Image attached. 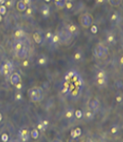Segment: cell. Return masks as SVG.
<instances>
[{
	"label": "cell",
	"mask_w": 123,
	"mask_h": 142,
	"mask_svg": "<svg viewBox=\"0 0 123 142\" xmlns=\"http://www.w3.org/2000/svg\"><path fill=\"white\" fill-rule=\"evenodd\" d=\"M14 69V65L10 61H7L5 63H2L0 65V74L8 76V74H10Z\"/></svg>",
	"instance_id": "1"
},
{
	"label": "cell",
	"mask_w": 123,
	"mask_h": 142,
	"mask_svg": "<svg viewBox=\"0 0 123 142\" xmlns=\"http://www.w3.org/2000/svg\"><path fill=\"white\" fill-rule=\"evenodd\" d=\"M93 17L90 14H83V15L80 18V22H81V25L83 27V28H90L93 24Z\"/></svg>",
	"instance_id": "2"
},
{
	"label": "cell",
	"mask_w": 123,
	"mask_h": 142,
	"mask_svg": "<svg viewBox=\"0 0 123 142\" xmlns=\"http://www.w3.org/2000/svg\"><path fill=\"white\" fill-rule=\"evenodd\" d=\"M19 137L22 142L28 141L30 138V133L27 128H21L19 130Z\"/></svg>",
	"instance_id": "3"
},
{
	"label": "cell",
	"mask_w": 123,
	"mask_h": 142,
	"mask_svg": "<svg viewBox=\"0 0 123 142\" xmlns=\"http://www.w3.org/2000/svg\"><path fill=\"white\" fill-rule=\"evenodd\" d=\"M38 88L39 87H34L28 91V95L29 98L32 101L36 102V98H37V92H38Z\"/></svg>",
	"instance_id": "4"
},
{
	"label": "cell",
	"mask_w": 123,
	"mask_h": 142,
	"mask_svg": "<svg viewBox=\"0 0 123 142\" xmlns=\"http://www.w3.org/2000/svg\"><path fill=\"white\" fill-rule=\"evenodd\" d=\"M21 81V75L19 73H12L10 76V83L12 84L13 86H16L18 83H20Z\"/></svg>",
	"instance_id": "5"
},
{
	"label": "cell",
	"mask_w": 123,
	"mask_h": 142,
	"mask_svg": "<svg viewBox=\"0 0 123 142\" xmlns=\"http://www.w3.org/2000/svg\"><path fill=\"white\" fill-rule=\"evenodd\" d=\"M78 77H79V74H78L77 71L69 70V72H67L66 75H65L64 80L65 81H69V79H76V78H78Z\"/></svg>",
	"instance_id": "6"
},
{
	"label": "cell",
	"mask_w": 123,
	"mask_h": 142,
	"mask_svg": "<svg viewBox=\"0 0 123 142\" xmlns=\"http://www.w3.org/2000/svg\"><path fill=\"white\" fill-rule=\"evenodd\" d=\"M28 53H29L28 48H27V47L24 45L22 47V49H21V50H20L18 53H17V55H18V56L20 57V58L24 59V58H26V57L28 56Z\"/></svg>",
	"instance_id": "7"
},
{
	"label": "cell",
	"mask_w": 123,
	"mask_h": 142,
	"mask_svg": "<svg viewBox=\"0 0 123 142\" xmlns=\"http://www.w3.org/2000/svg\"><path fill=\"white\" fill-rule=\"evenodd\" d=\"M95 55L96 57H98V58H104L102 44H98V45L95 48Z\"/></svg>",
	"instance_id": "8"
},
{
	"label": "cell",
	"mask_w": 123,
	"mask_h": 142,
	"mask_svg": "<svg viewBox=\"0 0 123 142\" xmlns=\"http://www.w3.org/2000/svg\"><path fill=\"white\" fill-rule=\"evenodd\" d=\"M41 14L43 15V17H44V18H47V17L50 15V8H49V6L44 5L43 7H42Z\"/></svg>",
	"instance_id": "9"
},
{
	"label": "cell",
	"mask_w": 123,
	"mask_h": 142,
	"mask_svg": "<svg viewBox=\"0 0 123 142\" xmlns=\"http://www.w3.org/2000/svg\"><path fill=\"white\" fill-rule=\"evenodd\" d=\"M23 46H24V43H22L21 40H17L13 44V47H14V50L16 51V53H18L21 49H22Z\"/></svg>",
	"instance_id": "10"
},
{
	"label": "cell",
	"mask_w": 123,
	"mask_h": 142,
	"mask_svg": "<svg viewBox=\"0 0 123 142\" xmlns=\"http://www.w3.org/2000/svg\"><path fill=\"white\" fill-rule=\"evenodd\" d=\"M88 105H89V108L92 110V111H96V110L98 109L99 103H98V101H96V100H91V101H89Z\"/></svg>",
	"instance_id": "11"
},
{
	"label": "cell",
	"mask_w": 123,
	"mask_h": 142,
	"mask_svg": "<svg viewBox=\"0 0 123 142\" xmlns=\"http://www.w3.org/2000/svg\"><path fill=\"white\" fill-rule=\"evenodd\" d=\"M16 8H17V9H18L20 12H23V11L26 10L27 7H26V5L23 3L22 0H20V1H18L17 4H16Z\"/></svg>",
	"instance_id": "12"
},
{
	"label": "cell",
	"mask_w": 123,
	"mask_h": 142,
	"mask_svg": "<svg viewBox=\"0 0 123 142\" xmlns=\"http://www.w3.org/2000/svg\"><path fill=\"white\" fill-rule=\"evenodd\" d=\"M24 36H25V32L21 29H19L15 31V38L17 40H22L24 38Z\"/></svg>",
	"instance_id": "13"
},
{
	"label": "cell",
	"mask_w": 123,
	"mask_h": 142,
	"mask_svg": "<svg viewBox=\"0 0 123 142\" xmlns=\"http://www.w3.org/2000/svg\"><path fill=\"white\" fill-rule=\"evenodd\" d=\"M34 41L36 43H38V44H40V43H43V37H42V34L39 32H35L34 33Z\"/></svg>",
	"instance_id": "14"
},
{
	"label": "cell",
	"mask_w": 123,
	"mask_h": 142,
	"mask_svg": "<svg viewBox=\"0 0 123 142\" xmlns=\"http://www.w3.org/2000/svg\"><path fill=\"white\" fill-rule=\"evenodd\" d=\"M94 115H95V113L91 109L86 110L84 113V118L86 120H92L93 118H94Z\"/></svg>",
	"instance_id": "15"
},
{
	"label": "cell",
	"mask_w": 123,
	"mask_h": 142,
	"mask_svg": "<svg viewBox=\"0 0 123 142\" xmlns=\"http://www.w3.org/2000/svg\"><path fill=\"white\" fill-rule=\"evenodd\" d=\"M61 42L60 41V37H59L58 34H53V36L51 37V39H50V43H52V44H57V43H59Z\"/></svg>",
	"instance_id": "16"
},
{
	"label": "cell",
	"mask_w": 123,
	"mask_h": 142,
	"mask_svg": "<svg viewBox=\"0 0 123 142\" xmlns=\"http://www.w3.org/2000/svg\"><path fill=\"white\" fill-rule=\"evenodd\" d=\"M55 5L59 8H62L65 7V4H66V0H54Z\"/></svg>",
	"instance_id": "17"
},
{
	"label": "cell",
	"mask_w": 123,
	"mask_h": 142,
	"mask_svg": "<svg viewBox=\"0 0 123 142\" xmlns=\"http://www.w3.org/2000/svg\"><path fill=\"white\" fill-rule=\"evenodd\" d=\"M106 42H107L109 44H115L116 43L115 36L113 35V34H108V35L106 36Z\"/></svg>",
	"instance_id": "18"
},
{
	"label": "cell",
	"mask_w": 123,
	"mask_h": 142,
	"mask_svg": "<svg viewBox=\"0 0 123 142\" xmlns=\"http://www.w3.org/2000/svg\"><path fill=\"white\" fill-rule=\"evenodd\" d=\"M74 110L73 109H69V110H67V112H66V114H65V116L67 117L68 119H71L72 117L74 116Z\"/></svg>",
	"instance_id": "19"
},
{
	"label": "cell",
	"mask_w": 123,
	"mask_h": 142,
	"mask_svg": "<svg viewBox=\"0 0 123 142\" xmlns=\"http://www.w3.org/2000/svg\"><path fill=\"white\" fill-rule=\"evenodd\" d=\"M43 96H44L43 90H42V88H40V87H39V88H38V92H37V98H36V102H38V101H42V99H43Z\"/></svg>",
	"instance_id": "20"
},
{
	"label": "cell",
	"mask_w": 123,
	"mask_h": 142,
	"mask_svg": "<svg viewBox=\"0 0 123 142\" xmlns=\"http://www.w3.org/2000/svg\"><path fill=\"white\" fill-rule=\"evenodd\" d=\"M67 30L69 33H71L72 35H73V34L77 31V27H76L75 25H69L67 28Z\"/></svg>",
	"instance_id": "21"
},
{
	"label": "cell",
	"mask_w": 123,
	"mask_h": 142,
	"mask_svg": "<svg viewBox=\"0 0 123 142\" xmlns=\"http://www.w3.org/2000/svg\"><path fill=\"white\" fill-rule=\"evenodd\" d=\"M38 64L40 66H45L46 64H47V58H46L45 56H42L40 57L38 60Z\"/></svg>",
	"instance_id": "22"
},
{
	"label": "cell",
	"mask_w": 123,
	"mask_h": 142,
	"mask_svg": "<svg viewBox=\"0 0 123 142\" xmlns=\"http://www.w3.org/2000/svg\"><path fill=\"white\" fill-rule=\"evenodd\" d=\"M31 136L34 139H37L39 137V131L37 129H33L31 132Z\"/></svg>",
	"instance_id": "23"
},
{
	"label": "cell",
	"mask_w": 123,
	"mask_h": 142,
	"mask_svg": "<svg viewBox=\"0 0 123 142\" xmlns=\"http://www.w3.org/2000/svg\"><path fill=\"white\" fill-rule=\"evenodd\" d=\"M105 78H106V75H105V71L104 70L98 71L97 75H96V79H105Z\"/></svg>",
	"instance_id": "24"
},
{
	"label": "cell",
	"mask_w": 123,
	"mask_h": 142,
	"mask_svg": "<svg viewBox=\"0 0 123 142\" xmlns=\"http://www.w3.org/2000/svg\"><path fill=\"white\" fill-rule=\"evenodd\" d=\"M120 20V16L118 12H114L111 16V20L112 21H117V20Z\"/></svg>",
	"instance_id": "25"
},
{
	"label": "cell",
	"mask_w": 123,
	"mask_h": 142,
	"mask_svg": "<svg viewBox=\"0 0 123 142\" xmlns=\"http://www.w3.org/2000/svg\"><path fill=\"white\" fill-rule=\"evenodd\" d=\"M108 2L111 6H114V7H118L119 4H120L121 0H108Z\"/></svg>",
	"instance_id": "26"
},
{
	"label": "cell",
	"mask_w": 123,
	"mask_h": 142,
	"mask_svg": "<svg viewBox=\"0 0 123 142\" xmlns=\"http://www.w3.org/2000/svg\"><path fill=\"white\" fill-rule=\"evenodd\" d=\"M74 115L77 117L78 119H81V118L83 116V113H82V111H81V110H77V111L74 112Z\"/></svg>",
	"instance_id": "27"
},
{
	"label": "cell",
	"mask_w": 123,
	"mask_h": 142,
	"mask_svg": "<svg viewBox=\"0 0 123 142\" xmlns=\"http://www.w3.org/2000/svg\"><path fill=\"white\" fill-rule=\"evenodd\" d=\"M7 13V7L5 5H0V14L2 16L6 15Z\"/></svg>",
	"instance_id": "28"
},
{
	"label": "cell",
	"mask_w": 123,
	"mask_h": 142,
	"mask_svg": "<svg viewBox=\"0 0 123 142\" xmlns=\"http://www.w3.org/2000/svg\"><path fill=\"white\" fill-rule=\"evenodd\" d=\"M8 139H9V137H8V135L7 134V133H3V134L1 135V140H2L3 142H8Z\"/></svg>",
	"instance_id": "29"
},
{
	"label": "cell",
	"mask_w": 123,
	"mask_h": 142,
	"mask_svg": "<svg viewBox=\"0 0 123 142\" xmlns=\"http://www.w3.org/2000/svg\"><path fill=\"white\" fill-rule=\"evenodd\" d=\"M74 133H75V136L77 137H81L82 136V129L80 128V127H76V128H74Z\"/></svg>",
	"instance_id": "30"
},
{
	"label": "cell",
	"mask_w": 123,
	"mask_h": 142,
	"mask_svg": "<svg viewBox=\"0 0 123 142\" xmlns=\"http://www.w3.org/2000/svg\"><path fill=\"white\" fill-rule=\"evenodd\" d=\"M106 83V78L105 79H97V84L99 86H103Z\"/></svg>",
	"instance_id": "31"
},
{
	"label": "cell",
	"mask_w": 123,
	"mask_h": 142,
	"mask_svg": "<svg viewBox=\"0 0 123 142\" xmlns=\"http://www.w3.org/2000/svg\"><path fill=\"white\" fill-rule=\"evenodd\" d=\"M76 85L79 87H82V85H83V80H82V79L81 78V77H78L77 78V81H76Z\"/></svg>",
	"instance_id": "32"
},
{
	"label": "cell",
	"mask_w": 123,
	"mask_h": 142,
	"mask_svg": "<svg viewBox=\"0 0 123 142\" xmlns=\"http://www.w3.org/2000/svg\"><path fill=\"white\" fill-rule=\"evenodd\" d=\"M81 58H82V53H81V52H77V53H75V55H74L75 60H80Z\"/></svg>",
	"instance_id": "33"
},
{
	"label": "cell",
	"mask_w": 123,
	"mask_h": 142,
	"mask_svg": "<svg viewBox=\"0 0 123 142\" xmlns=\"http://www.w3.org/2000/svg\"><path fill=\"white\" fill-rule=\"evenodd\" d=\"M5 4L7 5V7H8V8H11V7L13 6V4H14V0H7Z\"/></svg>",
	"instance_id": "34"
},
{
	"label": "cell",
	"mask_w": 123,
	"mask_h": 142,
	"mask_svg": "<svg viewBox=\"0 0 123 142\" xmlns=\"http://www.w3.org/2000/svg\"><path fill=\"white\" fill-rule=\"evenodd\" d=\"M97 31H98L97 26L94 25V26H92V27H91V32H92V33L95 34V33H97Z\"/></svg>",
	"instance_id": "35"
},
{
	"label": "cell",
	"mask_w": 123,
	"mask_h": 142,
	"mask_svg": "<svg viewBox=\"0 0 123 142\" xmlns=\"http://www.w3.org/2000/svg\"><path fill=\"white\" fill-rule=\"evenodd\" d=\"M103 55H104V58H105V56H107V55H108L107 48H106L105 46H104V45H103Z\"/></svg>",
	"instance_id": "36"
},
{
	"label": "cell",
	"mask_w": 123,
	"mask_h": 142,
	"mask_svg": "<svg viewBox=\"0 0 123 142\" xmlns=\"http://www.w3.org/2000/svg\"><path fill=\"white\" fill-rule=\"evenodd\" d=\"M37 130H41V131H44L45 130V127L43 126V124L42 123H40V124L37 125Z\"/></svg>",
	"instance_id": "37"
},
{
	"label": "cell",
	"mask_w": 123,
	"mask_h": 142,
	"mask_svg": "<svg viewBox=\"0 0 123 142\" xmlns=\"http://www.w3.org/2000/svg\"><path fill=\"white\" fill-rule=\"evenodd\" d=\"M15 100H16V101H21V100H22V94L20 93V92H19V93L16 94Z\"/></svg>",
	"instance_id": "38"
},
{
	"label": "cell",
	"mask_w": 123,
	"mask_h": 142,
	"mask_svg": "<svg viewBox=\"0 0 123 142\" xmlns=\"http://www.w3.org/2000/svg\"><path fill=\"white\" fill-rule=\"evenodd\" d=\"M116 85H117V88L118 89H122V81L121 80H118L117 82H116Z\"/></svg>",
	"instance_id": "39"
},
{
	"label": "cell",
	"mask_w": 123,
	"mask_h": 142,
	"mask_svg": "<svg viewBox=\"0 0 123 142\" xmlns=\"http://www.w3.org/2000/svg\"><path fill=\"white\" fill-rule=\"evenodd\" d=\"M26 15L27 16H30V15H32V13H33V9H32V8H30L29 7L28 8H26Z\"/></svg>",
	"instance_id": "40"
},
{
	"label": "cell",
	"mask_w": 123,
	"mask_h": 142,
	"mask_svg": "<svg viewBox=\"0 0 123 142\" xmlns=\"http://www.w3.org/2000/svg\"><path fill=\"white\" fill-rule=\"evenodd\" d=\"M111 133H112V134H117V133H118V127H113L112 128H111Z\"/></svg>",
	"instance_id": "41"
},
{
	"label": "cell",
	"mask_w": 123,
	"mask_h": 142,
	"mask_svg": "<svg viewBox=\"0 0 123 142\" xmlns=\"http://www.w3.org/2000/svg\"><path fill=\"white\" fill-rule=\"evenodd\" d=\"M65 7H66L68 9H70V8H72V4L70 2H66V4H65Z\"/></svg>",
	"instance_id": "42"
},
{
	"label": "cell",
	"mask_w": 123,
	"mask_h": 142,
	"mask_svg": "<svg viewBox=\"0 0 123 142\" xmlns=\"http://www.w3.org/2000/svg\"><path fill=\"white\" fill-rule=\"evenodd\" d=\"M22 1H23V3L26 5V7H27V6H30L31 5V3H32V0H22Z\"/></svg>",
	"instance_id": "43"
},
{
	"label": "cell",
	"mask_w": 123,
	"mask_h": 142,
	"mask_svg": "<svg viewBox=\"0 0 123 142\" xmlns=\"http://www.w3.org/2000/svg\"><path fill=\"white\" fill-rule=\"evenodd\" d=\"M42 124H43V126H44V127H45V128H46V127H48V125H49V122L47 121V120H44V121H43V122H42Z\"/></svg>",
	"instance_id": "44"
},
{
	"label": "cell",
	"mask_w": 123,
	"mask_h": 142,
	"mask_svg": "<svg viewBox=\"0 0 123 142\" xmlns=\"http://www.w3.org/2000/svg\"><path fill=\"white\" fill-rule=\"evenodd\" d=\"M22 66H25V67H27V66H29V61L27 60H24L22 62Z\"/></svg>",
	"instance_id": "45"
},
{
	"label": "cell",
	"mask_w": 123,
	"mask_h": 142,
	"mask_svg": "<svg viewBox=\"0 0 123 142\" xmlns=\"http://www.w3.org/2000/svg\"><path fill=\"white\" fill-rule=\"evenodd\" d=\"M45 36H46V38L50 40V39H51V37L53 36V33H52V32H47V33H46V35H45Z\"/></svg>",
	"instance_id": "46"
},
{
	"label": "cell",
	"mask_w": 123,
	"mask_h": 142,
	"mask_svg": "<svg viewBox=\"0 0 123 142\" xmlns=\"http://www.w3.org/2000/svg\"><path fill=\"white\" fill-rule=\"evenodd\" d=\"M70 136H71L72 138H78V137H76V136H75L74 130H73V129H72V130H71V132H70Z\"/></svg>",
	"instance_id": "47"
},
{
	"label": "cell",
	"mask_w": 123,
	"mask_h": 142,
	"mask_svg": "<svg viewBox=\"0 0 123 142\" xmlns=\"http://www.w3.org/2000/svg\"><path fill=\"white\" fill-rule=\"evenodd\" d=\"M16 88H17L18 90H21V89H22V84H21V82H20V83H18L17 85H16Z\"/></svg>",
	"instance_id": "48"
},
{
	"label": "cell",
	"mask_w": 123,
	"mask_h": 142,
	"mask_svg": "<svg viewBox=\"0 0 123 142\" xmlns=\"http://www.w3.org/2000/svg\"><path fill=\"white\" fill-rule=\"evenodd\" d=\"M117 101H118V102H121V101H122V96H120V95L117 96Z\"/></svg>",
	"instance_id": "49"
},
{
	"label": "cell",
	"mask_w": 123,
	"mask_h": 142,
	"mask_svg": "<svg viewBox=\"0 0 123 142\" xmlns=\"http://www.w3.org/2000/svg\"><path fill=\"white\" fill-rule=\"evenodd\" d=\"M7 0H0V5H5V3Z\"/></svg>",
	"instance_id": "50"
},
{
	"label": "cell",
	"mask_w": 123,
	"mask_h": 142,
	"mask_svg": "<svg viewBox=\"0 0 123 142\" xmlns=\"http://www.w3.org/2000/svg\"><path fill=\"white\" fill-rule=\"evenodd\" d=\"M2 119H3V115H2V114L0 113V122L2 121Z\"/></svg>",
	"instance_id": "51"
},
{
	"label": "cell",
	"mask_w": 123,
	"mask_h": 142,
	"mask_svg": "<svg viewBox=\"0 0 123 142\" xmlns=\"http://www.w3.org/2000/svg\"><path fill=\"white\" fill-rule=\"evenodd\" d=\"M98 3H104L105 2V0H97Z\"/></svg>",
	"instance_id": "52"
},
{
	"label": "cell",
	"mask_w": 123,
	"mask_h": 142,
	"mask_svg": "<svg viewBox=\"0 0 123 142\" xmlns=\"http://www.w3.org/2000/svg\"><path fill=\"white\" fill-rule=\"evenodd\" d=\"M2 19H3L2 15H1V14H0V22H1V21H2Z\"/></svg>",
	"instance_id": "53"
},
{
	"label": "cell",
	"mask_w": 123,
	"mask_h": 142,
	"mask_svg": "<svg viewBox=\"0 0 123 142\" xmlns=\"http://www.w3.org/2000/svg\"><path fill=\"white\" fill-rule=\"evenodd\" d=\"M53 142H61V141H60V140H58V139H56V140H54Z\"/></svg>",
	"instance_id": "54"
},
{
	"label": "cell",
	"mask_w": 123,
	"mask_h": 142,
	"mask_svg": "<svg viewBox=\"0 0 123 142\" xmlns=\"http://www.w3.org/2000/svg\"><path fill=\"white\" fill-rule=\"evenodd\" d=\"M44 1H45V2H47V3H48V2H50V1H51V0H44Z\"/></svg>",
	"instance_id": "55"
},
{
	"label": "cell",
	"mask_w": 123,
	"mask_h": 142,
	"mask_svg": "<svg viewBox=\"0 0 123 142\" xmlns=\"http://www.w3.org/2000/svg\"><path fill=\"white\" fill-rule=\"evenodd\" d=\"M86 142H93V141H92V140H90V139H88V140H87V141H86Z\"/></svg>",
	"instance_id": "56"
},
{
	"label": "cell",
	"mask_w": 123,
	"mask_h": 142,
	"mask_svg": "<svg viewBox=\"0 0 123 142\" xmlns=\"http://www.w3.org/2000/svg\"><path fill=\"white\" fill-rule=\"evenodd\" d=\"M14 142H19V141H18V140H15V141H14Z\"/></svg>",
	"instance_id": "57"
}]
</instances>
